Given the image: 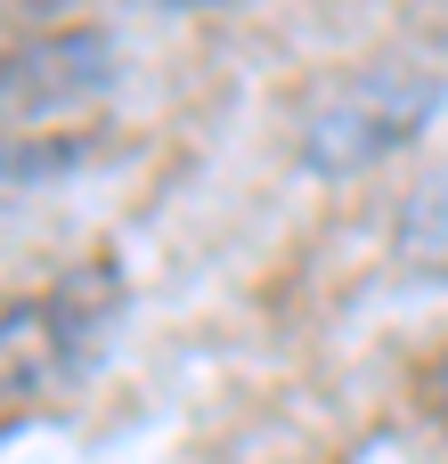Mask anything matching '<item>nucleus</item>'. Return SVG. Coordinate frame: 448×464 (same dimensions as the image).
Segmentation results:
<instances>
[{
  "mask_svg": "<svg viewBox=\"0 0 448 464\" xmlns=\"http://www.w3.org/2000/svg\"><path fill=\"white\" fill-rule=\"evenodd\" d=\"M448 98V73L433 57H375V65H343L326 82L302 90L294 106V155L310 179H359L375 163H392L400 147H416L433 130Z\"/></svg>",
  "mask_w": 448,
  "mask_h": 464,
  "instance_id": "f257e3e1",
  "label": "nucleus"
},
{
  "mask_svg": "<svg viewBox=\"0 0 448 464\" xmlns=\"http://www.w3.org/2000/svg\"><path fill=\"white\" fill-rule=\"evenodd\" d=\"M98 343H106V334H98V277L82 269V277H65L57 294L8 310V367L33 351V367L8 375V392L24 400V392H49V383H73V375L98 359Z\"/></svg>",
  "mask_w": 448,
  "mask_h": 464,
  "instance_id": "f03ea898",
  "label": "nucleus"
},
{
  "mask_svg": "<svg viewBox=\"0 0 448 464\" xmlns=\"http://www.w3.org/2000/svg\"><path fill=\"white\" fill-rule=\"evenodd\" d=\"M147 8H171V16H212V8H245V0H147Z\"/></svg>",
  "mask_w": 448,
  "mask_h": 464,
  "instance_id": "20e7f679",
  "label": "nucleus"
},
{
  "mask_svg": "<svg viewBox=\"0 0 448 464\" xmlns=\"http://www.w3.org/2000/svg\"><path fill=\"white\" fill-rule=\"evenodd\" d=\"M114 41L106 33H90V24H73V33H41L33 49H16L8 57V114L24 122V114H49V106H73V98H98L114 73Z\"/></svg>",
  "mask_w": 448,
  "mask_h": 464,
  "instance_id": "7ed1b4c3",
  "label": "nucleus"
},
{
  "mask_svg": "<svg viewBox=\"0 0 448 464\" xmlns=\"http://www.w3.org/2000/svg\"><path fill=\"white\" fill-rule=\"evenodd\" d=\"M433 416H441V432H448V351L433 359Z\"/></svg>",
  "mask_w": 448,
  "mask_h": 464,
  "instance_id": "39448f33",
  "label": "nucleus"
}]
</instances>
